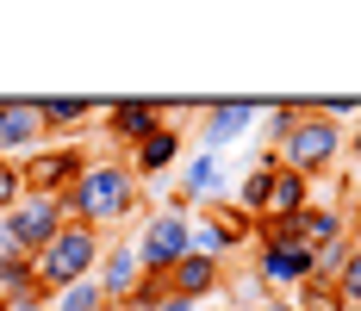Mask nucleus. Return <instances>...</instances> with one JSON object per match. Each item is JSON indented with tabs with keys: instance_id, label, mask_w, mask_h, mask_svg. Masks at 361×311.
<instances>
[{
	"instance_id": "nucleus-1",
	"label": "nucleus",
	"mask_w": 361,
	"mask_h": 311,
	"mask_svg": "<svg viewBox=\"0 0 361 311\" xmlns=\"http://www.w3.org/2000/svg\"><path fill=\"white\" fill-rule=\"evenodd\" d=\"M144 206H149L144 181L125 169L118 156H87V169L75 174V187L63 193L69 224H87L100 237H125V224H137Z\"/></svg>"
},
{
	"instance_id": "nucleus-2",
	"label": "nucleus",
	"mask_w": 361,
	"mask_h": 311,
	"mask_svg": "<svg viewBox=\"0 0 361 311\" xmlns=\"http://www.w3.org/2000/svg\"><path fill=\"white\" fill-rule=\"evenodd\" d=\"M274 162H281V169H293V174H305V181L336 174V169H343V131H336L330 118H318V112H312V100H305V112L293 118V131L274 143Z\"/></svg>"
},
{
	"instance_id": "nucleus-3",
	"label": "nucleus",
	"mask_w": 361,
	"mask_h": 311,
	"mask_svg": "<svg viewBox=\"0 0 361 311\" xmlns=\"http://www.w3.org/2000/svg\"><path fill=\"white\" fill-rule=\"evenodd\" d=\"M100 243H106V237L87 231V224H63V231L32 255V280L44 286V293H63V286H75V280H94Z\"/></svg>"
},
{
	"instance_id": "nucleus-4",
	"label": "nucleus",
	"mask_w": 361,
	"mask_h": 311,
	"mask_svg": "<svg viewBox=\"0 0 361 311\" xmlns=\"http://www.w3.org/2000/svg\"><path fill=\"white\" fill-rule=\"evenodd\" d=\"M131 249H137V268L144 280H162L180 255L193 249V212H175V206H144L137 231H131Z\"/></svg>"
},
{
	"instance_id": "nucleus-5",
	"label": "nucleus",
	"mask_w": 361,
	"mask_h": 311,
	"mask_svg": "<svg viewBox=\"0 0 361 311\" xmlns=\"http://www.w3.org/2000/svg\"><path fill=\"white\" fill-rule=\"evenodd\" d=\"M87 169V150L81 143H44V150H32L25 162H19V174H25V193H50V200H63L75 187V174Z\"/></svg>"
},
{
	"instance_id": "nucleus-6",
	"label": "nucleus",
	"mask_w": 361,
	"mask_h": 311,
	"mask_svg": "<svg viewBox=\"0 0 361 311\" xmlns=\"http://www.w3.org/2000/svg\"><path fill=\"white\" fill-rule=\"evenodd\" d=\"M193 249L200 255H237V249H250V218L231 206V200H212V206H200V224H193Z\"/></svg>"
},
{
	"instance_id": "nucleus-7",
	"label": "nucleus",
	"mask_w": 361,
	"mask_h": 311,
	"mask_svg": "<svg viewBox=\"0 0 361 311\" xmlns=\"http://www.w3.org/2000/svg\"><path fill=\"white\" fill-rule=\"evenodd\" d=\"M156 125H162V100H112V106H100V131H106V143L118 150V162H125Z\"/></svg>"
},
{
	"instance_id": "nucleus-8",
	"label": "nucleus",
	"mask_w": 361,
	"mask_h": 311,
	"mask_svg": "<svg viewBox=\"0 0 361 311\" xmlns=\"http://www.w3.org/2000/svg\"><path fill=\"white\" fill-rule=\"evenodd\" d=\"M255 280L268 286V293H299L305 280H312V249L305 243H255Z\"/></svg>"
},
{
	"instance_id": "nucleus-9",
	"label": "nucleus",
	"mask_w": 361,
	"mask_h": 311,
	"mask_svg": "<svg viewBox=\"0 0 361 311\" xmlns=\"http://www.w3.org/2000/svg\"><path fill=\"white\" fill-rule=\"evenodd\" d=\"M255 118H262V106L255 100H218V106H206V112H200V150H206V156H224V150H231V143H243L255 131Z\"/></svg>"
},
{
	"instance_id": "nucleus-10",
	"label": "nucleus",
	"mask_w": 361,
	"mask_h": 311,
	"mask_svg": "<svg viewBox=\"0 0 361 311\" xmlns=\"http://www.w3.org/2000/svg\"><path fill=\"white\" fill-rule=\"evenodd\" d=\"M94 286H100V299H106V305H125V299L144 286V268H137V249H131V237H106V243H100Z\"/></svg>"
},
{
	"instance_id": "nucleus-11",
	"label": "nucleus",
	"mask_w": 361,
	"mask_h": 311,
	"mask_svg": "<svg viewBox=\"0 0 361 311\" xmlns=\"http://www.w3.org/2000/svg\"><path fill=\"white\" fill-rule=\"evenodd\" d=\"M44 143H50V131L37 118V100H0V156L6 162H25Z\"/></svg>"
},
{
	"instance_id": "nucleus-12",
	"label": "nucleus",
	"mask_w": 361,
	"mask_h": 311,
	"mask_svg": "<svg viewBox=\"0 0 361 311\" xmlns=\"http://www.w3.org/2000/svg\"><path fill=\"white\" fill-rule=\"evenodd\" d=\"M180 156H187V138H180V125H169V118H162V125H156V131H149L144 143H137V150H131V156H125V169L137 174V181H156V174H169V169H180Z\"/></svg>"
},
{
	"instance_id": "nucleus-13",
	"label": "nucleus",
	"mask_w": 361,
	"mask_h": 311,
	"mask_svg": "<svg viewBox=\"0 0 361 311\" xmlns=\"http://www.w3.org/2000/svg\"><path fill=\"white\" fill-rule=\"evenodd\" d=\"M162 286H169V293H180V299H200V305H206V299H212L218 286H224V262L200 255V249H187V255H180L175 268L162 274Z\"/></svg>"
},
{
	"instance_id": "nucleus-14",
	"label": "nucleus",
	"mask_w": 361,
	"mask_h": 311,
	"mask_svg": "<svg viewBox=\"0 0 361 311\" xmlns=\"http://www.w3.org/2000/svg\"><path fill=\"white\" fill-rule=\"evenodd\" d=\"M187 206H212L224 200V156H206V150H187L180 156V187H175Z\"/></svg>"
},
{
	"instance_id": "nucleus-15",
	"label": "nucleus",
	"mask_w": 361,
	"mask_h": 311,
	"mask_svg": "<svg viewBox=\"0 0 361 311\" xmlns=\"http://www.w3.org/2000/svg\"><path fill=\"white\" fill-rule=\"evenodd\" d=\"M312 200H318V193H312V181H305V174L274 169V181H268V218H287V224H293Z\"/></svg>"
},
{
	"instance_id": "nucleus-16",
	"label": "nucleus",
	"mask_w": 361,
	"mask_h": 311,
	"mask_svg": "<svg viewBox=\"0 0 361 311\" xmlns=\"http://www.w3.org/2000/svg\"><path fill=\"white\" fill-rule=\"evenodd\" d=\"M37 118H44V131L56 138V131H81V125H94L100 106H94V100H50V94H44V100H37Z\"/></svg>"
},
{
	"instance_id": "nucleus-17",
	"label": "nucleus",
	"mask_w": 361,
	"mask_h": 311,
	"mask_svg": "<svg viewBox=\"0 0 361 311\" xmlns=\"http://www.w3.org/2000/svg\"><path fill=\"white\" fill-rule=\"evenodd\" d=\"M330 293H336L343 311H361V231L349 237V262H343V274L330 280Z\"/></svg>"
},
{
	"instance_id": "nucleus-18",
	"label": "nucleus",
	"mask_w": 361,
	"mask_h": 311,
	"mask_svg": "<svg viewBox=\"0 0 361 311\" xmlns=\"http://www.w3.org/2000/svg\"><path fill=\"white\" fill-rule=\"evenodd\" d=\"M299 112H305V100H281V106H262V118H255V125L268 131V150H274V143H281V138L293 131V118H299Z\"/></svg>"
},
{
	"instance_id": "nucleus-19",
	"label": "nucleus",
	"mask_w": 361,
	"mask_h": 311,
	"mask_svg": "<svg viewBox=\"0 0 361 311\" xmlns=\"http://www.w3.org/2000/svg\"><path fill=\"white\" fill-rule=\"evenodd\" d=\"M106 299H100V286L94 280H75V286H63V293H50V311H100Z\"/></svg>"
},
{
	"instance_id": "nucleus-20",
	"label": "nucleus",
	"mask_w": 361,
	"mask_h": 311,
	"mask_svg": "<svg viewBox=\"0 0 361 311\" xmlns=\"http://www.w3.org/2000/svg\"><path fill=\"white\" fill-rule=\"evenodd\" d=\"M19 200H25V174H19V162L0 156V212H13Z\"/></svg>"
},
{
	"instance_id": "nucleus-21",
	"label": "nucleus",
	"mask_w": 361,
	"mask_h": 311,
	"mask_svg": "<svg viewBox=\"0 0 361 311\" xmlns=\"http://www.w3.org/2000/svg\"><path fill=\"white\" fill-rule=\"evenodd\" d=\"M25 286H37V280H32V262H6V255H0V299L25 293Z\"/></svg>"
},
{
	"instance_id": "nucleus-22",
	"label": "nucleus",
	"mask_w": 361,
	"mask_h": 311,
	"mask_svg": "<svg viewBox=\"0 0 361 311\" xmlns=\"http://www.w3.org/2000/svg\"><path fill=\"white\" fill-rule=\"evenodd\" d=\"M162 293H169L162 280H144V286H137V293H131V299H125L118 311H156V305H162Z\"/></svg>"
},
{
	"instance_id": "nucleus-23",
	"label": "nucleus",
	"mask_w": 361,
	"mask_h": 311,
	"mask_svg": "<svg viewBox=\"0 0 361 311\" xmlns=\"http://www.w3.org/2000/svg\"><path fill=\"white\" fill-rule=\"evenodd\" d=\"M0 311H50V293H44V286H25V293L0 299Z\"/></svg>"
},
{
	"instance_id": "nucleus-24",
	"label": "nucleus",
	"mask_w": 361,
	"mask_h": 311,
	"mask_svg": "<svg viewBox=\"0 0 361 311\" xmlns=\"http://www.w3.org/2000/svg\"><path fill=\"white\" fill-rule=\"evenodd\" d=\"M156 311H206V305H200V299H180V293H162V305H156Z\"/></svg>"
},
{
	"instance_id": "nucleus-25",
	"label": "nucleus",
	"mask_w": 361,
	"mask_h": 311,
	"mask_svg": "<svg viewBox=\"0 0 361 311\" xmlns=\"http://www.w3.org/2000/svg\"><path fill=\"white\" fill-rule=\"evenodd\" d=\"M343 156L361 169V125H355V131H343Z\"/></svg>"
},
{
	"instance_id": "nucleus-26",
	"label": "nucleus",
	"mask_w": 361,
	"mask_h": 311,
	"mask_svg": "<svg viewBox=\"0 0 361 311\" xmlns=\"http://www.w3.org/2000/svg\"><path fill=\"white\" fill-rule=\"evenodd\" d=\"M243 311H299V299H281V293H274V299H262V305H243Z\"/></svg>"
},
{
	"instance_id": "nucleus-27",
	"label": "nucleus",
	"mask_w": 361,
	"mask_h": 311,
	"mask_svg": "<svg viewBox=\"0 0 361 311\" xmlns=\"http://www.w3.org/2000/svg\"><path fill=\"white\" fill-rule=\"evenodd\" d=\"M100 311H118V305H100Z\"/></svg>"
}]
</instances>
